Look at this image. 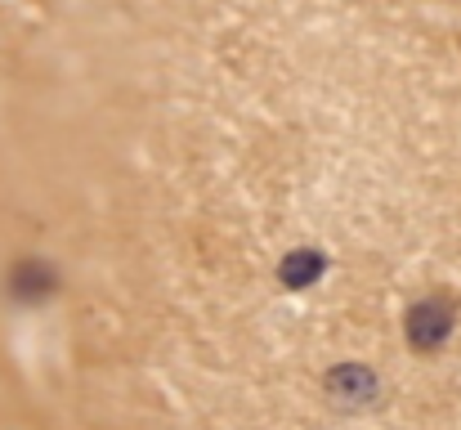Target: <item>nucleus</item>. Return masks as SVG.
Listing matches in <instances>:
<instances>
[{"instance_id":"7ed1b4c3","label":"nucleus","mask_w":461,"mask_h":430,"mask_svg":"<svg viewBox=\"0 0 461 430\" xmlns=\"http://www.w3.org/2000/svg\"><path fill=\"white\" fill-rule=\"evenodd\" d=\"M327 274V261H322V252H292L283 265H278V279L283 287H292V291H301V287H313L318 279Z\"/></svg>"},{"instance_id":"f03ea898","label":"nucleus","mask_w":461,"mask_h":430,"mask_svg":"<svg viewBox=\"0 0 461 430\" xmlns=\"http://www.w3.org/2000/svg\"><path fill=\"white\" fill-rule=\"evenodd\" d=\"M327 390L340 395V399H349V404H363V399L376 395V372L363 368V363H340V368L327 372Z\"/></svg>"},{"instance_id":"f257e3e1","label":"nucleus","mask_w":461,"mask_h":430,"mask_svg":"<svg viewBox=\"0 0 461 430\" xmlns=\"http://www.w3.org/2000/svg\"><path fill=\"white\" fill-rule=\"evenodd\" d=\"M453 332V314L439 305V300H426V305H412L408 309V341L417 350H439Z\"/></svg>"}]
</instances>
